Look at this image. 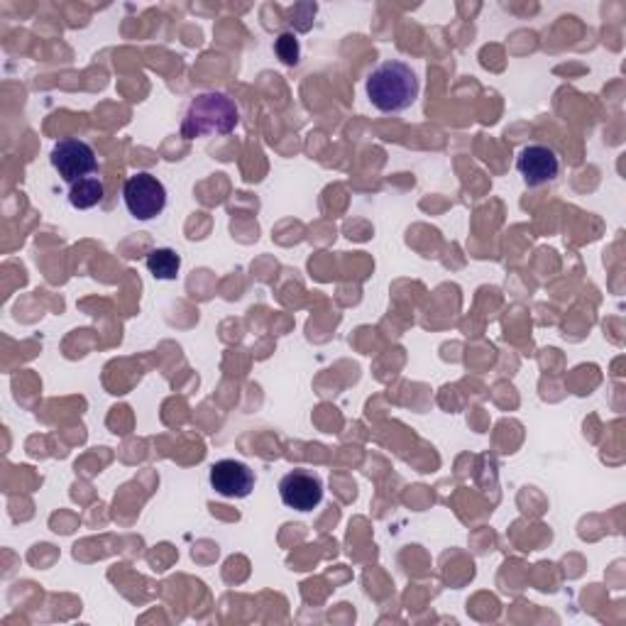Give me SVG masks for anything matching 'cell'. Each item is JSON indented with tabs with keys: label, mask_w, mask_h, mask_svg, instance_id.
I'll use <instances>...</instances> for the list:
<instances>
[{
	"label": "cell",
	"mask_w": 626,
	"mask_h": 626,
	"mask_svg": "<svg viewBox=\"0 0 626 626\" xmlns=\"http://www.w3.org/2000/svg\"><path fill=\"white\" fill-rule=\"evenodd\" d=\"M211 487L228 500H245L255 490V472L241 461H218L211 465Z\"/></svg>",
	"instance_id": "obj_6"
},
{
	"label": "cell",
	"mask_w": 626,
	"mask_h": 626,
	"mask_svg": "<svg viewBox=\"0 0 626 626\" xmlns=\"http://www.w3.org/2000/svg\"><path fill=\"white\" fill-rule=\"evenodd\" d=\"M49 162L57 169V174L62 176V182L76 184L82 179L91 176L98 169V159L94 147L76 140V137H66V140H59L52 147V155H49Z\"/></svg>",
	"instance_id": "obj_4"
},
{
	"label": "cell",
	"mask_w": 626,
	"mask_h": 626,
	"mask_svg": "<svg viewBox=\"0 0 626 626\" xmlns=\"http://www.w3.org/2000/svg\"><path fill=\"white\" fill-rule=\"evenodd\" d=\"M367 98L382 113H402L419 98L421 84L409 64L390 59L367 76Z\"/></svg>",
	"instance_id": "obj_1"
},
{
	"label": "cell",
	"mask_w": 626,
	"mask_h": 626,
	"mask_svg": "<svg viewBox=\"0 0 626 626\" xmlns=\"http://www.w3.org/2000/svg\"><path fill=\"white\" fill-rule=\"evenodd\" d=\"M237 123H241V111L231 96L221 91H204L196 94L188 103L182 121V135L186 140L204 135H231Z\"/></svg>",
	"instance_id": "obj_2"
},
{
	"label": "cell",
	"mask_w": 626,
	"mask_h": 626,
	"mask_svg": "<svg viewBox=\"0 0 626 626\" xmlns=\"http://www.w3.org/2000/svg\"><path fill=\"white\" fill-rule=\"evenodd\" d=\"M282 502L296 512H314L323 500V480L311 470H292L280 482Z\"/></svg>",
	"instance_id": "obj_5"
},
{
	"label": "cell",
	"mask_w": 626,
	"mask_h": 626,
	"mask_svg": "<svg viewBox=\"0 0 626 626\" xmlns=\"http://www.w3.org/2000/svg\"><path fill=\"white\" fill-rule=\"evenodd\" d=\"M123 198L127 211L137 221H152L167 208V188L150 172H137L127 176L123 186Z\"/></svg>",
	"instance_id": "obj_3"
},
{
	"label": "cell",
	"mask_w": 626,
	"mask_h": 626,
	"mask_svg": "<svg viewBox=\"0 0 626 626\" xmlns=\"http://www.w3.org/2000/svg\"><path fill=\"white\" fill-rule=\"evenodd\" d=\"M145 265L155 280L169 282V280H176L179 277V270H182V257H179L172 247H157V250L147 255Z\"/></svg>",
	"instance_id": "obj_8"
},
{
	"label": "cell",
	"mask_w": 626,
	"mask_h": 626,
	"mask_svg": "<svg viewBox=\"0 0 626 626\" xmlns=\"http://www.w3.org/2000/svg\"><path fill=\"white\" fill-rule=\"evenodd\" d=\"M103 201V182L96 176H86L82 182L72 184L69 188V204L78 211H88V208H94Z\"/></svg>",
	"instance_id": "obj_9"
},
{
	"label": "cell",
	"mask_w": 626,
	"mask_h": 626,
	"mask_svg": "<svg viewBox=\"0 0 626 626\" xmlns=\"http://www.w3.org/2000/svg\"><path fill=\"white\" fill-rule=\"evenodd\" d=\"M274 52H277V57H280L286 66L299 64V54H302V49H299V39H296L292 33L280 35V37H277Z\"/></svg>",
	"instance_id": "obj_10"
},
{
	"label": "cell",
	"mask_w": 626,
	"mask_h": 626,
	"mask_svg": "<svg viewBox=\"0 0 626 626\" xmlns=\"http://www.w3.org/2000/svg\"><path fill=\"white\" fill-rule=\"evenodd\" d=\"M516 169L524 176L526 186H543L553 182L561 172V159L545 145H526L516 157Z\"/></svg>",
	"instance_id": "obj_7"
}]
</instances>
